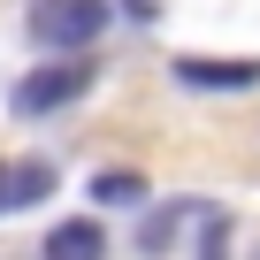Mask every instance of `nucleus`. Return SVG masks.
Wrapping results in <instances>:
<instances>
[{
	"mask_svg": "<svg viewBox=\"0 0 260 260\" xmlns=\"http://www.w3.org/2000/svg\"><path fill=\"white\" fill-rule=\"evenodd\" d=\"M54 161H0V214H16V207H39L54 199Z\"/></svg>",
	"mask_w": 260,
	"mask_h": 260,
	"instance_id": "4",
	"label": "nucleus"
},
{
	"mask_svg": "<svg viewBox=\"0 0 260 260\" xmlns=\"http://www.w3.org/2000/svg\"><path fill=\"white\" fill-rule=\"evenodd\" d=\"M176 214H191V207H161V214L138 230V245H146V252H169V237H176Z\"/></svg>",
	"mask_w": 260,
	"mask_h": 260,
	"instance_id": "7",
	"label": "nucleus"
},
{
	"mask_svg": "<svg viewBox=\"0 0 260 260\" xmlns=\"http://www.w3.org/2000/svg\"><path fill=\"white\" fill-rule=\"evenodd\" d=\"M107 23H115V0H39V8H31V39L39 46H61V54L92 46Z\"/></svg>",
	"mask_w": 260,
	"mask_h": 260,
	"instance_id": "1",
	"label": "nucleus"
},
{
	"mask_svg": "<svg viewBox=\"0 0 260 260\" xmlns=\"http://www.w3.org/2000/svg\"><path fill=\"white\" fill-rule=\"evenodd\" d=\"M107 252V237H100V222L92 214H77V222H54L46 230V260H100Z\"/></svg>",
	"mask_w": 260,
	"mask_h": 260,
	"instance_id": "5",
	"label": "nucleus"
},
{
	"mask_svg": "<svg viewBox=\"0 0 260 260\" xmlns=\"http://www.w3.org/2000/svg\"><path fill=\"white\" fill-rule=\"evenodd\" d=\"M138 199H146V176H130V169L92 176V207H138Z\"/></svg>",
	"mask_w": 260,
	"mask_h": 260,
	"instance_id": "6",
	"label": "nucleus"
},
{
	"mask_svg": "<svg viewBox=\"0 0 260 260\" xmlns=\"http://www.w3.org/2000/svg\"><path fill=\"white\" fill-rule=\"evenodd\" d=\"M84 84H92V61H54V69H31V77L8 92V107H16V115H54V107H69Z\"/></svg>",
	"mask_w": 260,
	"mask_h": 260,
	"instance_id": "2",
	"label": "nucleus"
},
{
	"mask_svg": "<svg viewBox=\"0 0 260 260\" xmlns=\"http://www.w3.org/2000/svg\"><path fill=\"white\" fill-rule=\"evenodd\" d=\"M176 84H184V92H245V84H260V61H207V54H184V61H176Z\"/></svg>",
	"mask_w": 260,
	"mask_h": 260,
	"instance_id": "3",
	"label": "nucleus"
},
{
	"mask_svg": "<svg viewBox=\"0 0 260 260\" xmlns=\"http://www.w3.org/2000/svg\"><path fill=\"white\" fill-rule=\"evenodd\" d=\"M207 260H222V222L207 214Z\"/></svg>",
	"mask_w": 260,
	"mask_h": 260,
	"instance_id": "8",
	"label": "nucleus"
}]
</instances>
